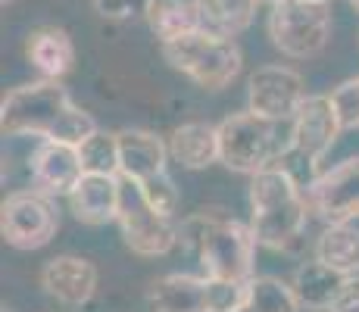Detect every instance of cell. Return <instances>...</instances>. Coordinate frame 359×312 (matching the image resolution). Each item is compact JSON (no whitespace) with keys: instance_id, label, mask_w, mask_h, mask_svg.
Instances as JSON below:
<instances>
[{"instance_id":"obj_7","label":"cell","mask_w":359,"mask_h":312,"mask_svg":"<svg viewBox=\"0 0 359 312\" xmlns=\"http://www.w3.org/2000/svg\"><path fill=\"white\" fill-rule=\"evenodd\" d=\"M241 297L244 284L182 272L163 275L147 290L150 312H231Z\"/></svg>"},{"instance_id":"obj_23","label":"cell","mask_w":359,"mask_h":312,"mask_svg":"<svg viewBox=\"0 0 359 312\" xmlns=\"http://www.w3.org/2000/svg\"><path fill=\"white\" fill-rule=\"evenodd\" d=\"M300 300H297L294 287L272 275H253L244 284V297L231 312H297Z\"/></svg>"},{"instance_id":"obj_5","label":"cell","mask_w":359,"mask_h":312,"mask_svg":"<svg viewBox=\"0 0 359 312\" xmlns=\"http://www.w3.org/2000/svg\"><path fill=\"white\" fill-rule=\"evenodd\" d=\"M163 57L175 72H182L203 91H222L244 69L241 47L231 38H219L206 29L163 44Z\"/></svg>"},{"instance_id":"obj_1","label":"cell","mask_w":359,"mask_h":312,"mask_svg":"<svg viewBox=\"0 0 359 312\" xmlns=\"http://www.w3.org/2000/svg\"><path fill=\"white\" fill-rule=\"evenodd\" d=\"M0 128L13 137H44V141H63L81 147L94 135L97 122L91 113L75 107L72 97L60 81H32V85L13 88L0 103Z\"/></svg>"},{"instance_id":"obj_9","label":"cell","mask_w":359,"mask_h":312,"mask_svg":"<svg viewBox=\"0 0 359 312\" xmlns=\"http://www.w3.org/2000/svg\"><path fill=\"white\" fill-rule=\"evenodd\" d=\"M291 122H294V144L285 159V169L294 172V165H303L306 172H316L325 154L334 147L337 135L344 131L341 122H337L331 94H309Z\"/></svg>"},{"instance_id":"obj_8","label":"cell","mask_w":359,"mask_h":312,"mask_svg":"<svg viewBox=\"0 0 359 312\" xmlns=\"http://www.w3.org/2000/svg\"><path fill=\"white\" fill-rule=\"evenodd\" d=\"M60 228V212L53 197L34 191H16L0 206V231L4 240L16 250H38L53 240Z\"/></svg>"},{"instance_id":"obj_16","label":"cell","mask_w":359,"mask_h":312,"mask_svg":"<svg viewBox=\"0 0 359 312\" xmlns=\"http://www.w3.org/2000/svg\"><path fill=\"white\" fill-rule=\"evenodd\" d=\"M122 197H126V187L119 175H88L85 172V178L69 194V206L75 219L85 225H107L119 219Z\"/></svg>"},{"instance_id":"obj_19","label":"cell","mask_w":359,"mask_h":312,"mask_svg":"<svg viewBox=\"0 0 359 312\" xmlns=\"http://www.w3.org/2000/svg\"><path fill=\"white\" fill-rule=\"evenodd\" d=\"M344 284H347V275L334 272V269H328L325 262L313 259V262H303V266L294 272L291 287H294L297 300H300V306L328 312L334 306L337 297H341Z\"/></svg>"},{"instance_id":"obj_26","label":"cell","mask_w":359,"mask_h":312,"mask_svg":"<svg viewBox=\"0 0 359 312\" xmlns=\"http://www.w3.org/2000/svg\"><path fill=\"white\" fill-rule=\"evenodd\" d=\"M331 103H334L337 122H341L344 131L359 128V75L356 79H347L344 85H337L331 91Z\"/></svg>"},{"instance_id":"obj_18","label":"cell","mask_w":359,"mask_h":312,"mask_svg":"<svg viewBox=\"0 0 359 312\" xmlns=\"http://www.w3.org/2000/svg\"><path fill=\"white\" fill-rule=\"evenodd\" d=\"M169 156L184 169H206L219 163V125L210 122H184L172 131Z\"/></svg>"},{"instance_id":"obj_20","label":"cell","mask_w":359,"mask_h":312,"mask_svg":"<svg viewBox=\"0 0 359 312\" xmlns=\"http://www.w3.org/2000/svg\"><path fill=\"white\" fill-rule=\"evenodd\" d=\"M147 25L160 44L200 32V0H147Z\"/></svg>"},{"instance_id":"obj_27","label":"cell","mask_w":359,"mask_h":312,"mask_svg":"<svg viewBox=\"0 0 359 312\" xmlns=\"http://www.w3.org/2000/svg\"><path fill=\"white\" fill-rule=\"evenodd\" d=\"M94 4H97V13L103 19H116V22L147 10V0H94Z\"/></svg>"},{"instance_id":"obj_3","label":"cell","mask_w":359,"mask_h":312,"mask_svg":"<svg viewBox=\"0 0 359 312\" xmlns=\"http://www.w3.org/2000/svg\"><path fill=\"white\" fill-rule=\"evenodd\" d=\"M309 200L285 165L266 169L250 182V228L259 247L285 250L303 234Z\"/></svg>"},{"instance_id":"obj_32","label":"cell","mask_w":359,"mask_h":312,"mask_svg":"<svg viewBox=\"0 0 359 312\" xmlns=\"http://www.w3.org/2000/svg\"><path fill=\"white\" fill-rule=\"evenodd\" d=\"M6 4H16V0H4V6H6Z\"/></svg>"},{"instance_id":"obj_15","label":"cell","mask_w":359,"mask_h":312,"mask_svg":"<svg viewBox=\"0 0 359 312\" xmlns=\"http://www.w3.org/2000/svg\"><path fill=\"white\" fill-rule=\"evenodd\" d=\"M41 287L66 306H85L97 290V266L81 256H53L41 269Z\"/></svg>"},{"instance_id":"obj_29","label":"cell","mask_w":359,"mask_h":312,"mask_svg":"<svg viewBox=\"0 0 359 312\" xmlns=\"http://www.w3.org/2000/svg\"><path fill=\"white\" fill-rule=\"evenodd\" d=\"M350 6H353V10L359 13V0H350Z\"/></svg>"},{"instance_id":"obj_24","label":"cell","mask_w":359,"mask_h":312,"mask_svg":"<svg viewBox=\"0 0 359 312\" xmlns=\"http://www.w3.org/2000/svg\"><path fill=\"white\" fill-rule=\"evenodd\" d=\"M79 154H81V165H85L88 175H119L122 172L119 135H113V131H94L79 147Z\"/></svg>"},{"instance_id":"obj_4","label":"cell","mask_w":359,"mask_h":312,"mask_svg":"<svg viewBox=\"0 0 359 312\" xmlns=\"http://www.w3.org/2000/svg\"><path fill=\"white\" fill-rule=\"evenodd\" d=\"M294 144V122L266 119L259 113H234L219 122V163L241 175H259L285 165Z\"/></svg>"},{"instance_id":"obj_13","label":"cell","mask_w":359,"mask_h":312,"mask_svg":"<svg viewBox=\"0 0 359 312\" xmlns=\"http://www.w3.org/2000/svg\"><path fill=\"white\" fill-rule=\"evenodd\" d=\"M32 187L47 197H69L75 184L85 178V165H81L79 147L63 141H41L29 159Z\"/></svg>"},{"instance_id":"obj_22","label":"cell","mask_w":359,"mask_h":312,"mask_svg":"<svg viewBox=\"0 0 359 312\" xmlns=\"http://www.w3.org/2000/svg\"><path fill=\"white\" fill-rule=\"evenodd\" d=\"M316 259L341 275H359V228L347 225H325V231L316 240Z\"/></svg>"},{"instance_id":"obj_30","label":"cell","mask_w":359,"mask_h":312,"mask_svg":"<svg viewBox=\"0 0 359 312\" xmlns=\"http://www.w3.org/2000/svg\"><path fill=\"white\" fill-rule=\"evenodd\" d=\"M259 4H269V6H275V4H278V0H259Z\"/></svg>"},{"instance_id":"obj_17","label":"cell","mask_w":359,"mask_h":312,"mask_svg":"<svg viewBox=\"0 0 359 312\" xmlns=\"http://www.w3.org/2000/svg\"><path fill=\"white\" fill-rule=\"evenodd\" d=\"M25 57L41 72V79L60 81L75 66V44L60 25H38L25 41Z\"/></svg>"},{"instance_id":"obj_10","label":"cell","mask_w":359,"mask_h":312,"mask_svg":"<svg viewBox=\"0 0 359 312\" xmlns=\"http://www.w3.org/2000/svg\"><path fill=\"white\" fill-rule=\"evenodd\" d=\"M116 222H119V228H122L126 247L131 253L144 256V259L165 256L182 244V234H178V225L172 222V216H163V212L150 210L135 184L126 187L122 210H119V219Z\"/></svg>"},{"instance_id":"obj_31","label":"cell","mask_w":359,"mask_h":312,"mask_svg":"<svg viewBox=\"0 0 359 312\" xmlns=\"http://www.w3.org/2000/svg\"><path fill=\"white\" fill-rule=\"evenodd\" d=\"M313 4H325V6H328V4H331V0H313Z\"/></svg>"},{"instance_id":"obj_14","label":"cell","mask_w":359,"mask_h":312,"mask_svg":"<svg viewBox=\"0 0 359 312\" xmlns=\"http://www.w3.org/2000/svg\"><path fill=\"white\" fill-rule=\"evenodd\" d=\"M119 135V163H122V182L126 184H147L154 178L165 175V159H169V144L156 137L154 131L144 128H122Z\"/></svg>"},{"instance_id":"obj_25","label":"cell","mask_w":359,"mask_h":312,"mask_svg":"<svg viewBox=\"0 0 359 312\" xmlns=\"http://www.w3.org/2000/svg\"><path fill=\"white\" fill-rule=\"evenodd\" d=\"M137 194L144 197V203L150 206V210H156V212H163V216H172V212L178 210V187L175 182H172V175L165 172V175L160 178H154V182H147V184H141L137 187Z\"/></svg>"},{"instance_id":"obj_11","label":"cell","mask_w":359,"mask_h":312,"mask_svg":"<svg viewBox=\"0 0 359 312\" xmlns=\"http://www.w3.org/2000/svg\"><path fill=\"white\" fill-rule=\"evenodd\" d=\"M309 212H316L325 225H347L359 219V156L319 172L306 184Z\"/></svg>"},{"instance_id":"obj_28","label":"cell","mask_w":359,"mask_h":312,"mask_svg":"<svg viewBox=\"0 0 359 312\" xmlns=\"http://www.w3.org/2000/svg\"><path fill=\"white\" fill-rule=\"evenodd\" d=\"M328 312H359V275H350L347 284H344L341 297L334 300V306Z\"/></svg>"},{"instance_id":"obj_21","label":"cell","mask_w":359,"mask_h":312,"mask_svg":"<svg viewBox=\"0 0 359 312\" xmlns=\"http://www.w3.org/2000/svg\"><path fill=\"white\" fill-rule=\"evenodd\" d=\"M259 0H200V29L219 38H238L257 19Z\"/></svg>"},{"instance_id":"obj_2","label":"cell","mask_w":359,"mask_h":312,"mask_svg":"<svg viewBox=\"0 0 359 312\" xmlns=\"http://www.w3.org/2000/svg\"><path fill=\"white\" fill-rule=\"evenodd\" d=\"M182 244L200 259L203 275L231 284H247L253 278L257 238L253 228L238 219L222 216L219 210H203L178 225Z\"/></svg>"},{"instance_id":"obj_6","label":"cell","mask_w":359,"mask_h":312,"mask_svg":"<svg viewBox=\"0 0 359 312\" xmlns=\"http://www.w3.org/2000/svg\"><path fill=\"white\" fill-rule=\"evenodd\" d=\"M269 38L287 60L319 57L331 38V13L313 0H278L269 13Z\"/></svg>"},{"instance_id":"obj_12","label":"cell","mask_w":359,"mask_h":312,"mask_svg":"<svg viewBox=\"0 0 359 312\" xmlns=\"http://www.w3.org/2000/svg\"><path fill=\"white\" fill-rule=\"evenodd\" d=\"M306 97V81L291 66H259L247 81V107L266 119L291 122Z\"/></svg>"}]
</instances>
